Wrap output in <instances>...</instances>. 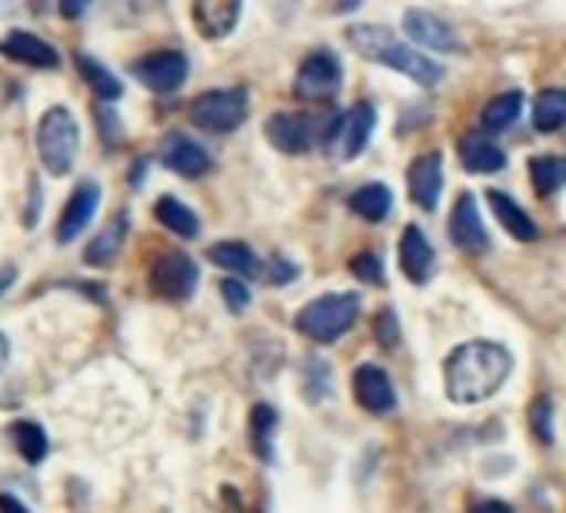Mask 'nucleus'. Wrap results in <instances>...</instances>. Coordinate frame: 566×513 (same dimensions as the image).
Segmentation results:
<instances>
[{
    "label": "nucleus",
    "mask_w": 566,
    "mask_h": 513,
    "mask_svg": "<svg viewBox=\"0 0 566 513\" xmlns=\"http://www.w3.org/2000/svg\"><path fill=\"white\" fill-rule=\"evenodd\" d=\"M510 370H513V357L506 347L493 341L460 344L443 364L447 397L453 404H480L503 387Z\"/></svg>",
    "instance_id": "obj_1"
},
{
    "label": "nucleus",
    "mask_w": 566,
    "mask_h": 513,
    "mask_svg": "<svg viewBox=\"0 0 566 513\" xmlns=\"http://www.w3.org/2000/svg\"><path fill=\"white\" fill-rule=\"evenodd\" d=\"M347 41H350V48L360 57H367L374 64H384V67L397 71V74L410 77L420 87H433V84L443 81V67L440 64H433L427 54H420L410 44H403L384 24H354V28H347Z\"/></svg>",
    "instance_id": "obj_2"
},
{
    "label": "nucleus",
    "mask_w": 566,
    "mask_h": 513,
    "mask_svg": "<svg viewBox=\"0 0 566 513\" xmlns=\"http://www.w3.org/2000/svg\"><path fill=\"white\" fill-rule=\"evenodd\" d=\"M38 157L51 177H67L77 150H81V127L67 107H51L38 121Z\"/></svg>",
    "instance_id": "obj_3"
},
{
    "label": "nucleus",
    "mask_w": 566,
    "mask_h": 513,
    "mask_svg": "<svg viewBox=\"0 0 566 513\" xmlns=\"http://www.w3.org/2000/svg\"><path fill=\"white\" fill-rule=\"evenodd\" d=\"M357 317H360L357 294H324L294 317V327L317 344H334L357 324Z\"/></svg>",
    "instance_id": "obj_4"
},
{
    "label": "nucleus",
    "mask_w": 566,
    "mask_h": 513,
    "mask_svg": "<svg viewBox=\"0 0 566 513\" xmlns=\"http://www.w3.org/2000/svg\"><path fill=\"white\" fill-rule=\"evenodd\" d=\"M250 114V94L243 87H223V91H203L187 107V117L193 127L207 134H233Z\"/></svg>",
    "instance_id": "obj_5"
},
{
    "label": "nucleus",
    "mask_w": 566,
    "mask_h": 513,
    "mask_svg": "<svg viewBox=\"0 0 566 513\" xmlns=\"http://www.w3.org/2000/svg\"><path fill=\"white\" fill-rule=\"evenodd\" d=\"M197 281H200L197 264L180 250H164L150 264V291L164 301H174V304L190 301L197 291Z\"/></svg>",
    "instance_id": "obj_6"
},
{
    "label": "nucleus",
    "mask_w": 566,
    "mask_h": 513,
    "mask_svg": "<svg viewBox=\"0 0 566 513\" xmlns=\"http://www.w3.org/2000/svg\"><path fill=\"white\" fill-rule=\"evenodd\" d=\"M344 81V67L337 61V54L331 51H314L301 61L297 77H294V97L314 104V101H331L340 91Z\"/></svg>",
    "instance_id": "obj_7"
},
{
    "label": "nucleus",
    "mask_w": 566,
    "mask_h": 513,
    "mask_svg": "<svg viewBox=\"0 0 566 513\" xmlns=\"http://www.w3.org/2000/svg\"><path fill=\"white\" fill-rule=\"evenodd\" d=\"M263 137L270 140L273 150L287 154V157H301L321 140L317 121L311 114H304V111H280V114L266 117Z\"/></svg>",
    "instance_id": "obj_8"
},
{
    "label": "nucleus",
    "mask_w": 566,
    "mask_h": 513,
    "mask_svg": "<svg viewBox=\"0 0 566 513\" xmlns=\"http://www.w3.org/2000/svg\"><path fill=\"white\" fill-rule=\"evenodd\" d=\"M134 77L154 91V94H174L184 87L187 74H190V61L180 51H154L140 61H134Z\"/></svg>",
    "instance_id": "obj_9"
},
{
    "label": "nucleus",
    "mask_w": 566,
    "mask_h": 513,
    "mask_svg": "<svg viewBox=\"0 0 566 513\" xmlns=\"http://www.w3.org/2000/svg\"><path fill=\"white\" fill-rule=\"evenodd\" d=\"M160 164L187 180H197V177L210 174V167H213L210 154L187 134H167L160 140Z\"/></svg>",
    "instance_id": "obj_10"
},
{
    "label": "nucleus",
    "mask_w": 566,
    "mask_h": 513,
    "mask_svg": "<svg viewBox=\"0 0 566 513\" xmlns=\"http://www.w3.org/2000/svg\"><path fill=\"white\" fill-rule=\"evenodd\" d=\"M0 57L24 64V67H34V71H57L61 67V54L31 31H11L8 38H0Z\"/></svg>",
    "instance_id": "obj_11"
},
{
    "label": "nucleus",
    "mask_w": 566,
    "mask_h": 513,
    "mask_svg": "<svg viewBox=\"0 0 566 513\" xmlns=\"http://www.w3.org/2000/svg\"><path fill=\"white\" fill-rule=\"evenodd\" d=\"M403 31L413 44L427 48V51H440V54H453L460 51V41L453 34V28L447 21H440L437 14L430 11H420V8H410L403 14Z\"/></svg>",
    "instance_id": "obj_12"
},
{
    "label": "nucleus",
    "mask_w": 566,
    "mask_h": 513,
    "mask_svg": "<svg viewBox=\"0 0 566 513\" xmlns=\"http://www.w3.org/2000/svg\"><path fill=\"white\" fill-rule=\"evenodd\" d=\"M407 190H410V200L420 207V210H437L440 203V193H443V157L433 150V154H423L410 164L407 170Z\"/></svg>",
    "instance_id": "obj_13"
},
{
    "label": "nucleus",
    "mask_w": 566,
    "mask_h": 513,
    "mask_svg": "<svg viewBox=\"0 0 566 513\" xmlns=\"http://www.w3.org/2000/svg\"><path fill=\"white\" fill-rule=\"evenodd\" d=\"M97 207H101V187L94 180H81L57 220V243H71L74 237H81L91 227Z\"/></svg>",
    "instance_id": "obj_14"
},
{
    "label": "nucleus",
    "mask_w": 566,
    "mask_h": 513,
    "mask_svg": "<svg viewBox=\"0 0 566 513\" xmlns=\"http://www.w3.org/2000/svg\"><path fill=\"white\" fill-rule=\"evenodd\" d=\"M354 397L367 413H390L397 407L394 384L377 364H360L354 370Z\"/></svg>",
    "instance_id": "obj_15"
},
{
    "label": "nucleus",
    "mask_w": 566,
    "mask_h": 513,
    "mask_svg": "<svg viewBox=\"0 0 566 513\" xmlns=\"http://www.w3.org/2000/svg\"><path fill=\"white\" fill-rule=\"evenodd\" d=\"M397 253H400V271L410 284H427L430 274H433V247L430 240L423 237V230L417 223L403 227L400 233V243H397Z\"/></svg>",
    "instance_id": "obj_16"
},
{
    "label": "nucleus",
    "mask_w": 566,
    "mask_h": 513,
    "mask_svg": "<svg viewBox=\"0 0 566 513\" xmlns=\"http://www.w3.org/2000/svg\"><path fill=\"white\" fill-rule=\"evenodd\" d=\"M450 240L463 253H480L486 247V230H483V220H480L473 193H460L457 197V203L450 210Z\"/></svg>",
    "instance_id": "obj_17"
},
{
    "label": "nucleus",
    "mask_w": 566,
    "mask_h": 513,
    "mask_svg": "<svg viewBox=\"0 0 566 513\" xmlns=\"http://www.w3.org/2000/svg\"><path fill=\"white\" fill-rule=\"evenodd\" d=\"M374 127H377V111L374 104L360 101L354 104L344 117H340V130H337V144H340V157L344 160H354L367 150L370 137H374Z\"/></svg>",
    "instance_id": "obj_18"
},
{
    "label": "nucleus",
    "mask_w": 566,
    "mask_h": 513,
    "mask_svg": "<svg viewBox=\"0 0 566 513\" xmlns=\"http://www.w3.org/2000/svg\"><path fill=\"white\" fill-rule=\"evenodd\" d=\"M240 11H243V0H193V24L200 38L223 41L227 34H233Z\"/></svg>",
    "instance_id": "obj_19"
},
{
    "label": "nucleus",
    "mask_w": 566,
    "mask_h": 513,
    "mask_svg": "<svg viewBox=\"0 0 566 513\" xmlns=\"http://www.w3.org/2000/svg\"><path fill=\"white\" fill-rule=\"evenodd\" d=\"M127 230H130V217H127V210H117V213L97 230V237L87 243V250H84V264H87V268H111V264L117 261V256H120V250H124Z\"/></svg>",
    "instance_id": "obj_20"
},
{
    "label": "nucleus",
    "mask_w": 566,
    "mask_h": 513,
    "mask_svg": "<svg viewBox=\"0 0 566 513\" xmlns=\"http://www.w3.org/2000/svg\"><path fill=\"white\" fill-rule=\"evenodd\" d=\"M486 200H490V210L496 213V220L503 223V230L510 237H516L520 243H533L539 237V227L530 220V213L503 190H486Z\"/></svg>",
    "instance_id": "obj_21"
},
{
    "label": "nucleus",
    "mask_w": 566,
    "mask_h": 513,
    "mask_svg": "<svg viewBox=\"0 0 566 513\" xmlns=\"http://www.w3.org/2000/svg\"><path fill=\"white\" fill-rule=\"evenodd\" d=\"M460 164L470 174H496L506 167V154L483 134H467L460 137Z\"/></svg>",
    "instance_id": "obj_22"
},
{
    "label": "nucleus",
    "mask_w": 566,
    "mask_h": 513,
    "mask_svg": "<svg viewBox=\"0 0 566 513\" xmlns=\"http://www.w3.org/2000/svg\"><path fill=\"white\" fill-rule=\"evenodd\" d=\"M207 256L217 268H223V271H230L237 278H256L260 274L256 253L247 243H240V240H220V243H213L207 250Z\"/></svg>",
    "instance_id": "obj_23"
},
{
    "label": "nucleus",
    "mask_w": 566,
    "mask_h": 513,
    "mask_svg": "<svg viewBox=\"0 0 566 513\" xmlns=\"http://www.w3.org/2000/svg\"><path fill=\"white\" fill-rule=\"evenodd\" d=\"M520 111H523V94H520V91H503V94H496V97L480 111V127H483V134H503V130H510V127L516 124Z\"/></svg>",
    "instance_id": "obj_24"
},
{
    "label": "nucleus",
    "mask_w": 566,
    "mask_h": 513,
    "mask_svg": "<svg viewBox=\"0 0 566 513\" xmlns=\"http://www.w3.org/2000/svg\"><path fill=\"white\" fill-rule=\"evenodd\" d=\"M350 210L357 213V217H364L367 223H380V220H387L390 217V207H394V193H390V187L387 184H364L360 190H354L350 193Z\"/></svg>",
    "instance_id": "obj_25"
},
{
    "label": "nucleus",
    "mask_w": 566,
    "mask_h": 513,
    "mask_svg": "<svg viewBox=\"0 0 566 513\" xmlns=\"http://www.w3.org/2000/svg\"><path fill=\"white\" fill-rule=\"evenodd\" d=\"M77 71H81V77L91 84V91H94V97H97V101L114 104V101H120V97H124V84H120V77H117V74H111L97 57H91V54H77Z\"/></svg>",
    "instance_id": "obj_26"
},
{
    "label": "nucleus",
    "mask_w": 566,
    "mask_h": 513,
    "mask_svg": "<svg viewBox=\"0 0 566 513\" xmlns=\"http://www.w3.org/2000/svg\"><path fill=\"white\" fill-rule=\"evenodd\" d=\"M154 217H157L170 233H177V237H184V240H193V237L200 233L197 213H193L187 203H180L177 197H160V200L154 203Z\"/></svg>",
    "instance_id": "obj_27"
},
{
    "label": "nucleus",
    "mask_w": 566,
    "mask_h": 513,
    "mask_svg": "<svg viewBox=\"0 0 566 513\" xmlns=\"http://www.w3.org/2000/svg\"><path fill=\"white\" fill-rule=\"evenodd\" d=\"M8 437L14 440L18 453H21L31 467H38V463L48 457V450H51L44 427H41V423H34V420H14V423L8 427Z\"/></svg>",
    "instance_id": "obj_28"
},
{
    "label": "nucleus",
    "mask_w": 566,
    "mask_h": 513,
    "mask_svg": "<svg viewBox=\"0 0 566 513\" xmlns=\"http://www.w3.org/2000/svg\"><path fill=\"white\" fill-rule=\"evenodd\" d=\"M530 180L536 197H553L566 187V157H530Z\"/></svg>",
    "instance_id": "obj_29"
},
{
    "label": "nucleus",
    "mask_w": 566,
    "mask_h": 513,
    "mask_svg": "<svg viewBox=\"0 0 566 513\" xmlns=\"http://www.w3.org/2000/svg\"><path fill=\"white\" fill-rule=\"evenodd\" d=\"M566 124V91H539L533 101V127L539 134H553Z\"/></svg>",
    "instance_id": "obj_30"
},
{
    "label": "nucleus",
    "mask_w": 566,
    "mask_h": 513,
    "mask_svg": "<svg viewBox=\"0 0 566 513\" xmlns=\"http://www.w3.org/2000/svg\"><path fill=\"white\" fill-rule=\"evenodd\" d=\"M273 427H276V410L266 407V404H256L250 410V443H253V453L260 460H270L273 457V447H270Z\"/></svg>",
    "instance_id": "obj_31"
},
{
    "label": "nucleus",
    "mask_w": 566,
    "mask_h": 513,
    "mask_svg": "<svg viewBox=\"0 0 566 513\" xmlns=\"http://www.w3.org/2000/svg\"><path fill=\"white\" fill-rule=\"evenodd\" d=\"M530 427H533V433H536L539 443L549 447L556 440V433H553V400L549 397H536L530 404Z\"/></svg>",
    "instance_id": "obj_32"
},
{
    "label": "nucleus",
    "mask_w": 566,
    "mask_h": 513,
    "mask_svg": "<svg viewBox=\"0 0 566 513\" xmlns=\"http://www.w3.org/2000/svg\"><path fill=\"white\" fill-rule=\"evenodd\" d=\"M350 274L364 284H374V287H384V264H380V256L364 250L357 253L354 261H350Z\"/></svg>",
    "instance_id": "obj_33"
},
{
    "label": "nucleus",
    "mask_w": 566,
    "mask_h": 513,
    "mask_svg": "<svg viewBox=\"0 0 566 513\" xmlns=\"http://www.w3.org/2000/svg\"><path fill=\"white\" fill-rule=\"evenodd\" d=\"M374 337H377V344L387 347V350L397 347V341H400V324H397L394 307H384V311L374 317Z\"/></svg>",
    "instance_id": "obj_34"
},
{
    "label": "nucleus",
    "mask_w": 566,
    "mask_h": 513,
    "mask_svg": "<svg viewBox=\"0 0 566 513\" xmlns=\"http://www.w3.org/2000/svg\"><path fill=\"white\" fill-rule=\"evenodd\" d=\"M220 294H223V304L230 314H243V307L250 304V291L240 278H227L220 281Z\"/></svg>",
    "instance_id": "obj_35"
},
{
    "label": "nucleus",
    "mask_w": 566,
    "mask_h": 513,
    "mask_svg": "<svg viewBox=\"0 0 566 513\" xmlns=\"http://www.w3.org/2000/svg\"><path fill=\"white\" fill-rule=\"evenodd\" d=\"M263 274H266V284H270V287H283V284H291V281L297 278V268H294V264L287 261V256L273 253Z\"/></svg>",
    "instance_id": "obj_36"
},
{
    "label": "nucleus",
    "mask_w": 566,
    "mask_h": 513,
    "mask_svg": "<svg viewBox=\"0 0 566 513\" xmlns=\"http://www.w3.org/2000/svg\"><path fill=\"white\" fill-rule=\"evenodd\" d=\"M94 114H97V121H101V134H104V144L107 147H114L117 140H120V117L114 114V107L111 104H104L101 101V107H94Z\"/></svg>",
    "instance_id": "obj_37"
},
{
    "label": "nucleus",
    "mask_w": 566,
    "mask_h": 513,
    "mask_svg": "<svg viewBox=\"0 0 566 513\" xmlns=\"http://www.w3.org/2000/svg\"><path fill=\"white\" fill-rule=\"evenodd\" d=\"M8 357H11V344H8V337L0 334V407H18V394H11V387H8V380H4V370H8Z\"/></svg>",
    "instance_id": "obj_38"
},
{
    "label": "nucleus",
    "mask_w": 566,
    "mask_h": 513,
    "mask_svg": "<svg viewBox=\"0 0 566 513\" xmlns=\"http://www.w3.org/2000/svg\"><path fill=\"white\" fill-rule=\"evenodd\" d=\"M94 4V0H57V8H61V18L64 21H81L87 14V8Z\"/></svg>",
    "instance_id": "obj_39"
},
{
    "label": "nucleus",
    "mask_w": 566,
    "mask_h": 513,
    "mask_svg": "<svg viewBox=\"0 0 566 513\" xmlns=\"http://www.w3.org/2000/svg\"><path fill=\"white\" fill-rule=\"evenodd\" d=\"M0 513H31L14 493H0Z\"/></svg>",
    "instance_id": "obj_40"
},
{
    "label": "nucleus",
    "mask_w": 566,
    "mask_h": 513,
    "mask_svg": "<svg viewBox=\"0 0 566 513\" xmlns=\"http://www.w3.org/2000/svg\"><path fill=\"white\" fill-rule=\"evenodd\" d=\"M470 513H513V510L503 500H480V503H473Z\"/></svg>",
    "instance_id": "obj_41"
},
{
    "label": "nucleus",
    "mask_w": 566,
    "mask_h": 513,
    "mask_svg": "<svg viewBox=\"0 0 566 513\" xmlns=\"http://www.w3.org/2000/svg\"><path fill=\"white\" fill-rule=\"evenodd\" d=\"M38 207H41V187H38V177H31V213H28V227H34Z\"/></svg>",
    "instance_id": "obj_42"
},
{
    "label": "nucleus",
    "mask_w": 566,
    "mask_h": 513,
    "mask_svg": "<svg viewBox=\"0 0 566 513\" xmlns=\"http://www.w3.org/2000/svg\"><path fill=\"white\" fill-rule=\"evenodd\" d=\"M18 281V268H0V297L8 294V287Z\"/></svg>",
    "instance_id": "obj_43"
},
{
    "label": "nucleus",
    "mask_w": 566,
    "mask_h": 513,
    "mask_svg": "<svg viewBox=\"0 0 566 513\" xmlns=\"http://www.w3.org/2000/svg\"><path fill=\"white\" fill-rule=\"evenodd\" d=\"M360 4H364V0H334L331 11H334V14H350V11H357Z\"/></svg>",
    "instance_id": "obj_44"
}]
</instances>
